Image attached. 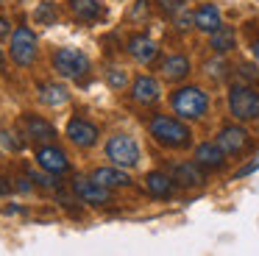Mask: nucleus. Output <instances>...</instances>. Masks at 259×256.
<instances>
[{
  "label": "nucleus",
  "instance_id": "3",
  "mask_svg": "<svg viewBox=\"0 0 259 256\" xmlns=\"http://www.w3.org/2000/svg\"><path fill=\"white\" fill-rule=\"evenodd\" d=\"M229 111L234 120H256L259 117V92L245 83H234L229 89Z\"/></svg>",
  "mask_w": 259,
  "mask_h": 256
},
{
  "label": "nucleus",
  "instance_id": "6",
  "mask_svg": "<svg viewBox=\"0 0 259 256\" xmlns=\"http://www.w3.org/2000/svg\"><path fill=\"white\" fill-rule=\"evenodd\" d=\"M53 70L62 78H81L90 70V59L75 48H62L53 53Z\"/></svg>",
  "mask_w": 259,
  "mask_h": 256
},
{
  "label": "nucleus",
  "instance_id": "12",
  "mask_svg": "<svg viewBox=\"0 0 259 256\" xmlns=\"http://www.w3.org/2000/svg\"><path fill=\"white\" fill-rule=\"evenodd\" d=\"M128 53L134 56L140 64H151V61L156 59L159 48H156V42H153L148 33H134V36L128 39Z\"/></svg>",
  "mask_w": 259,
  "mask_h": 256
},
{
  "label": "nucleus",
  "instance_id": "28",
  "mask_svg": "<svg viewBox=\"0 0 259 256\" xmlns=\"http://www.w3.org/2000/svg\"><path fill=\"white\" fill-rule=\"evenodd\" d=\"M0 36H9V20L0 17Z\"/></svg>",
  "mask_w": 259,
  "mask_h": 256
},
{
  "label": "nucleus",
  "instance_id": "30",
  "mask_svg": "<svg viewBox=\"0 0 259 256\" xmlns=\"http://www.w3.org/2000/svg\"><path fill=\"white\" fill-rule=\"evenodd\" d=\"M0 64H3V53H0Z\"/></svg>",
  "mask_w": 259,
  "mask_h": 256
},
{
  "label": "nucleus",
  "instance_id": "18",
  "mask_svg": "<svg viewBox=\"0 0 259 256\" xmlns=\"http://www.w3.org/2000/svg\"><path fill=\"white\" fill-rule=\"evenodd\" d=\"M190 59L187 56H181V53H176V56H167V59L162 61V75L167 78V81H184L187 75H190Z\"/></svg>",
  "mask_w": 259,
  "mask_h": 256
},
{
  "label": "nucleus",
  "instance_id": "13",
  "mask_svg": "<svg viewBox=\"0 0 259 256\" xmlns=\"http://www.w3.org/2000/svg\"><path fill=\"white\" fill-rule=\"evenodd\" d=\"M192 22H195L198 31H206V33L218 31V28L223 25V20H220V9H218L214 3H203V6H198V11L192 14Z\"/></svg>",
  "mask_w": 259,
  "mask_h": 256
},
{
  "label": "nucleus",
  "instance_id": "4",
  "mask_svg": "<svg viewBox=\"0 0 259 256\" xmlns=\"http://www.w3.org/2000/svg\"><path fill=\"white\" fill-rule=\"evenodd\" d=\"M106 156L117 167H137V161H140V145L128 134H114L106 142Z\"/></svg>",
  "mask_w": 259,
  "mask_h": 256
},
{
  "label": "nucleus",
  "instance_id": "19",
  "mask_svg": "<svg viewBox=\"0 0 259 256\" xmlns=\"http://www.w3.org/2000/svg\"><path fill=\"white\" fill-rule=\"evenodd\" d=\"M90 178H95L98 184H103V187H109V189H114V187H128V184H131L128 173L117 170V167H95Z\"/></svg>",
  "mask_w": 259,
  "mask_h": 256
},
{
  "label": "nucleus",
  "instance_id": "29",
  "mask_svg": "<svg viewBox=\"0 0 259 256\" xmlns=\"http://www.w3.org/2000/svg\"><path fill=\"white\" fill-rule=\"evenodd\" d=\"M253 56H256V61H259V39L253 42Z\"/></svg>",
  "mask_w": 259,
  "mask_h": 256
},
{
  "label": "nucleus",
  "instance_id": "16",
  "mask_svg": "<svg viewBox=\"0 0 259 256\" xmlns=\"http://www.w3.org/2000/svg\"><path fill=\"white\" fill-rule=\"evenodd\" d=\"M23 125H25V134H28L31 139H36V142H51V139L56 137V128H53L48 120L36 117V114H25Z\"/></svg>",
  "mask_w": 259,
  "mask_h": 256
},
{
  "label": "nucleus",
  "instance_id": "20",
  "mask_svg": "<svg viewBox=\"0 0 259 256\" xmlns=\"http://www.w3.org/2000/svg\"><path fill=\"white\" fill-rule=\"evenodd\" d=\"M39 100L45 106H64L70 100V92H67V87H62V83H42L39 87Z\"/></svg>",
  "mask_w": 259,
  "mask_h": 256
},
{
  "label": "nucleus",
  "instance_id": "23",
  "mask_svg": "<svg viewBox=\"0 0 259 256\" xmlns=\"http://www.w3.org/2000/svg\"><path fill=\"white\" fill-rule=\"evenodd\" d=\"M106 81L112 89H125V83H128V72L120 70V67H109L106 70Z\"/></svg>",
  "mask_w": 259,
  "mask_h": 256
},
{
  "label": "nucleus",
  "instance_id": "14",
  "mask_svg": "<svg viewBox=\"0 0 259 256\" xmlns=\"http://www.w3.org/2000/svg\"><path fill=\"white\" fill-rule=\"evenodd\" d=\"M195 161L201 167H209V170H220V167L226 164V153H223L220 145L203 142V145H198V148H195Z\"/></svg>",
  "mask_w": 259,
  "mask_h": 256
},
{
  "label": "nucleus",
  "instance_id": "22",
  "mask_svg": "<svg viewBox=\"0 0 259 256\" xmlns=\"http://www.w3.org/2000/svg\"><path fill=\"white\" fill-rule=\"evenodd\" d=\"M209 45H212L218 53H226V50L234 48V31L226 25H220L218 31H212V39H209Z\"/></svg>",
  "mask_w": 259,
  "mask_h": 256
},
{
  "label": "nucleus",
  "instance_id": "25",
  "mask_svg": "<svg viewBox=\"0 0 259 256\" xmlns=\"http://www.w3.org/2000/svg\"><path fill=\"white\" fill-rule=\"evenodd\" d=\"M159 6H162L164 11H176V9H181L184 6V0H156Z\"/></svg>",
  "mask_w": 259,
  "mask_h": 256
},
{
  "label": "nucleus",
  "instance_id": "17",
  "mask_svg": "<svg viewBox=\"0 0 259 256\" xmlns=\"http://www.w3.org/2000/svg\"><path fill=\"white\" fill-rule=\"evenodd\" d=\"M145 189L148 195H153V198H170L176 189V181L173 176H167V173H148L145 176Z\"/></svg>",
  "mask_w": 259,
  "mask_h": 256
},
{
  "label": "nucleus",
  "instance_id": "27",
  "mask_svg": "<svg viewBox=\"0 0 259 256\" xmlns=\"http://www.w3.org/2000/svg\"><path fill=\"white\" fill-rule=\"evenodd\" d=\"M9 192H12V184H9L6 178L0 176V195H9Z\"/></svg>",
  "mask_w": 259,
  "mask_h": 256
},
{
  "label": "nucleus",
  "instance_id": "11",
  "mask_svg": "<svg viewBox=\"0 0 259 256\" xmlns=\"http://www.w3.org/2000/svg\"><path fill=\"white\" fill-rule=\"evenodd\" d=\"M131 98H134L137 103H142V106L156 103V100L162 98V87H159V81L151 78V75H137L134 87H131Z\"/></svg>",
  "mask_w": 259,
  "mask_h": 256
},
{
  "label": "nucleus",
  "instance_id": "5",
  "mask_svg": "<svg viewBox=\"0 0 259 256\" xmlns=\"http://www.w3.org/2000/svg\"><path fill=\"white\" fill-rule=\"evenodd\" d=\"M36 33L31 31V28H17V31L12 33V45H9V53H12V59H14V64H20V67H31L36 61Z\"/></svg>",
  "mask_w": 259,
  "mask_h": 256
},
{
  "label": "nucleus",
  "instance_id": "2",
  "mask_svg": "<svg viewBox=\"0 0 259 256\" xmlns=\"http://www.w3.org/2000/svg\"><path fill=\"white\" fill-rule=\"evenodd\" d=\"M173 103V111L181 117V120H201L209 109V98L201 87H181L173 92L170 98Z\"/></svg>",
  "mask_w": 259,
  "mask_h": 256
},
{
  "label": "nucleus",
  "instance_id": "26",
  "mask_svg": "<svg viewBox=\"0 0 259 256\" xmlns=\"http://www.w3.org/2000/svg\"><path fill=\"white\" fill-rule=\"evenodd\" d=\"M31 178H34L36 184H42V187H53V184H56L51 176H39V173H31Z\"/></svg>",
  "mask_w": 259,
  "mask_h": 256
},
{
  "label": "nucleus",
  "instance_id": "8",
  "mask_svg": "<svg viewBox=\"0 0 259 256\" xmlns=\"http://www.w3.org/2000/svg\"><path fill=\"white\" fill-rule=\"evenodd\" d=\"M218 145L223 148L226 156H237V153H242V150H248L251 134H248L242 125H226L223 131H220V137H218Z\"/></svg>",
  "mask_w": 259,
  "mask_h": 256
},
{
  "label": "nucleus",
  "instance_id": "15",
  "mask_svg": "<svg viewBox=\"0 0 259 256\" xmlns=\"http://www.w3.org/2000/svg\"><path fill=\"white\" fill-rule=\"evenodd\" d=\"M173 181L181 184V187H201L206 178L201 173V164H192V161H181V164L173 167Z\"/></svg>",
  "mask_w": 259,
  "mask_h": 256
},
{
  "label": "nucleus",
  "instance_id": "1",
  "mask_svg": "<svg viewBox=\"0 0 259 256\" xmlns=\"http://www.w3.org/2000/svg\"><path fill=\"white\" fill-rule=\"evenodd\" d=\"M148 128H151V137L156 139L159 145H164V148L184 150V148H190V142H192L190 128H187L181 120L170 117V114H156Z\"/></svg>",
  "mask_w": 259,
  "mask_h": 256
},
{
  "label": "nucleus",
  "instance_id": "21",
  "mask_svg": "<svg viewBox=\"0 0 259 256\" xmlns=\"http://www.w3.org/2000/svg\"><path fill=\"white\" fill-rule=\"evenodd\" d=\"M70 11H73L78 20L92 22L103 14V6L98 3V0H70Z\"/></svg>",
  "mask_w": 259,
  "mask_h": 256
},
{
  "label": "nucleus",
  "instance_id": "9",
  "mask_svg": "<svg viewBox=\"0 0 259 256\" xmlns=\"http://www.w3.org/2000/svg\"><path fill=\"white\" fill-rule=\"evenodd\" d=\"M36 161H39L42 170H48L51 176H62V173L70 170V159L62 148L56 145H45V148L36 150Z\"/></svg>",
  "mask_w": 259,
  "mask_h": 256
},
{
  "label": "nucleus",
  "instance_id": "24",
  "mask_svg": "<svg viewBox=\"0 0 259 256\" xmlns=\"http://www.w3.org/2000/svg\"><path fill=\"white\" fill-rule=\"evenodd\" d=\"M34 20L39 22V25H53V20H56V9H53V3H39V9L34 11Z\"/></svg>",
  "mask_w": 259,
  "mask_h": 256
},
{
  "label": "nucleus",
  "instance_id": "7",
  "mask_svg": "<svg viewBox=\"0 0 259 256\" xmlns=\"http://www.w3.org/2000/svg\"><path fill=\"white\" fill-rule=\"evenodd\" d=\"M73 192L78 195L84 203H92V206H103V203H112V192H109V187H103V184H98L95 178H75L73 181Z\"/></svg>",
  "mask_w": 259,
  "mask_h": 256
},
{
  "label": "nucleus",
  "instance_id": "10",
  "mask_svg": "<svg viewBox=\"0 0 259 256\" xmlns=\"http://www.w3.org/2000/svg\"><path fill=\"white\" fill-rule=\"evenodd\" d=\"M67 139L73 145H78V148H92V145L98 142V125H92L90 120H81V117H73V120L67 122Z\"/></svg>",
  "mask_w": 259,
  "mask_h": 256
}]
</instances>
